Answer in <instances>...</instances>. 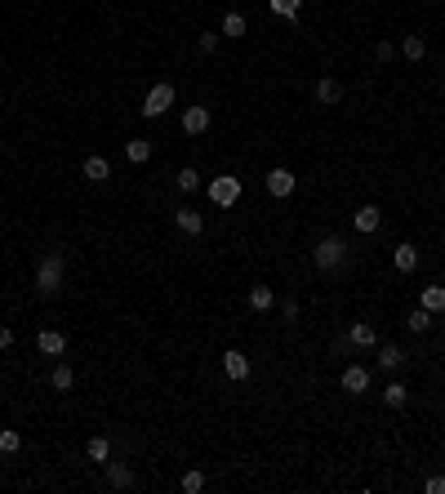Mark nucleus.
Instances as JSON below:
<instances>
[{
  "label": "nucleus",
  "instance_id": "nucleus-1",
  "mask_svg": "<svg viewBox=\"0 0 445 494\" xmlns=\"http://www.w3.org/2000/svg\"><path fill=\"white\" fill-rule=\"evenodd\" d=\"M36 290L45 294V299H54V294L63 290V254H45L36 267Z\"/></svg>",
  "mask_w": 445,
  "mask_h": 494
},
{
  "label": "nucleus",
  "instance_id": "nucleus-2",
  "mask_svg": "<svg viewBox=\"0 0 445 494\" xmlns=\"http://www.w3.org/2000/svg\"><path fill=\"white\" fill-rule=\"evenodd\" d=\"M205 196L218 205V209H232L236 201H241V178H232V174H218L205 183Z\"/></svg>",
  "mask_w": 445,
  "mask_h": 494
},
{
  "label": "nucleus",
  "instance_id": "nucleus-3",
  "mask_svg": "<svg viewBox=\"0 0 445 494\" xmlns=\"http://www.w3.org/2000/svg\"><path fill=\"white\" fill-rule=\"evenodd\" d=\"M343 259H347V241H343V236H325V241L312 249V263L321 267V272H334V267H343Z\"/></svg>",
  "mask_w": 445,
  "mask_h": 494
},
{
  "label": "nucleus",
  "instance_id": "nucleus-4",
  "mask_svg": "<svg viewBox=\"0 0 445 494\" xmlns=\"http://www.w3.org/2000/svg\"><path fill=\"white\" fill-rule=\"evenodd\" d=\"M174 107V85H151V89H147V98H143V116L147 121H156V116H165V111H170Z\"/></svg>",
  "mask_w": 445,
  "mask_h": 494
},
{
  "label": "nucleus",
  "instance_id": "nucleus-5",
  "mask_svg": "<svg viewBox=\"0 0 445 494\" xmlns=\"http://www.w3.org/2000/svg\"><path fill=\"white\" fill-rule=\"evenodd\" d=\"M343 392H352V397H365L370 392V370L365 365H347L343 370Z\"/></svg>",
  "mask_w": 445,
  "mask_h": 494
},
{
  "label": "nucleus",
  "instance_id": "nucleus-6",
  "mask_svg": "<svg viewBox=\"0 0 445 494\" xmlns=\"http://www.w3.org/2000/svg\"><path fill=\"white\" fill-rule=\"evenodd\" d=\"M222 374H227L232 378V383H241V378H249V357H245V352H222Z\"/></svg>",
  "mask_w": 445,
  "mask_h": 494
},
{
  "label": "nucleus",
  "instance_id": "nucleus-7",
  "mask_svg": "<svg viewBox=\"0 0 445 494\" xmlns=\"http://www.w3.org/2000/svg\"><path fill=\"white\" fill-rule=\"evenodd\" d=\"M210 130V107H183V134H205Z\"/></svg>",
  "mask_w": 445,
  "mask_h": 494
},
{
  "label": "nucleus",
  "instance_id": "nucleus-8",
  "mask_svg": "<svg viewBox=\"0 0 445 494\" xmlns=\"http://www.w3.org/2000/svg\"><path fill=\"white\" fill-rule=\"evenodd\" d=\"M347 338H352V347H379V330L370 326V321H352V330H347Z\"/></svg>",
  "mask_w": 445,
  "mask_h": 494
},
{
  "label": "nucleus",
  "instance_id": "nucleus-9",
  "mask_svg": "<svg viewBox=\"0 0 445 494\" xmlns=\"http://www.w3.org/2000/svg\"><path fill=\"white\" fill-rule=\"evenodd\" d=\"M36 347H40V357H63L67 352V338L58 330H40L36 334Z\"/></svg>",
  "mask_w": 445,
  "mask_h": 494
},
{
  "label": "nucleus",
  "instance_id": "nucleus-10",
  "mask_svg": "<svg viewBox=\"0 0 445 494\" xmlns=\"http://www.w3.org/2000/svg\"><path fill=\"white\" fill-rule=\"evenodd\" d=\"M268 192H272V196H289V192H294V169L276 165L272 174H268Z\"/></svg>",
  "mask_w": 445,
  "mask_h": 494
},
{
  "label": "nucleus",
  "instance_id": "nucleus-11",
  "mask_svg": "<svg viewBox=\"0 0 445 494\" xmlns=\"http://www.w3.org/2000/svg\"><path fill=\"white\" fill-rule=\"evenodd\" d=\"M379 223H383L379 205H361L356 214H352V228H356V232H379Z\"/></svg>",
  "mask_w": 445,
  "mask_h": 494
},
{
  "label": "nucleus",
  "instance_id": "nucleus-12",
  "mask_svg": "<svg viewBox=\"0 0 445 494\" xmlns=\"http://www.w3.org/2000/svg\"><path fill=\"white\" fill-rule=\"evenodd\" d=\"M419 307H427L432 316H445V285H423Z\"/></svg>",
  "mask_w": 445,
  "mask_h": 494
},
{
  "label": "nucleus",
  "instance_id": "nucleus-13",
  "mask_svg": "<svg viewBox=\"0 0 445 494\" xmlns=\"http://www.w3.org/2000/svg\"><path fill=\"white\" fill-rule=\"evenodd\" d=\"M316 103H325V107H334V103H343V85L339 80H316Z\"/></svg>",
  "mask_w": 445,
  "mask_h": 494
},
{
  "label": "nucleus",
  "instance_id": "nucleus-14",
  "mask_svg": "<svg viewBox=\"0 0 445 494\" xmlns=\"http://www.w3.org/2000/svg\"><path fill=\"white\" fill-rule=\"evenodd\" d=\"M174 223H178V232H187V236H201L205 232V218L196 214V209H178Z\"/></svg>",
  "mask_w": 445,
  "mask_h": 494
},
{
  "label": "nucleus",
  "instance_id": "nucleus-15",
  "mask_svg": "<svg viewBox=\"0 0 445 494\" xmlns=\"http://www.w3.org/2000/svg\"><path fill=\"white\" fill-rule=\"evenodd\" d=\"M392 267H396V272H414V267H419V249H414V245H396L392 249Z\"/></svg>",
  "mask_w": 445,
  "mask_h": 494
},
{
  "label": "nucleus",
  "instance_id": "nucleus-16",
  "mask_svg": "<svg viewBox=\"0 0 445 494\" xmlns=\"http://www.w3.org/2000/svg\"><path fill=\"white\" fill-rule=\"evenodd\" d=\"M401 361H406V352H401L396 343H379V370H401Z\"/></svg>",
  "mask_w": 445,
  "mask_h": 494
},
{
  "label": "nucleus",
  "instance_id": "nucleus-17",
  "mask_svg": "<svg viewBox=\"0 0 445 494\" xmlns=\"http://www.w3.org/2000/svg\"><path fill=\"white\" fill-rule=\"evenodd\" d=\"M107 486L111 490H130L134 486V472L125 468V463H107Z\"/></svg>",
  "mask_w": 445,
  "mask_h": 494
},
{
  "label": "nucleus",
  "instance_id": "nucleus-18",
  "mask_svg": "<svg viewBox=\"0 0 445 494\" xmlns=\"http://www.w3.org/2000/svg\"><path fill=\"white\" fill-rule=\"evenodd\" d=\"M249 307H254V312H272V307H276L272 285H254V290H249Z\"/></svg>",
  "mask_w": 445,
  "mask_h": 494
},
{
  "label": "nucleus",
  "instance_id": "nucleus-19",
  "mask_svg": "<svg viewBox=\"0 0 445 494\" xmlns=\"http://www.w3.org/2000/svg\"><path fill=\"white\" fill-rule=\"evenodd\" d=\"M245 32H249L245 13H222V36H227V40H241Z\"/></svg>",
  "mask_w": 445,
  "mask_h": 494
},
{
  "label": "nucleus",
  "instance_id": "nucleus-20",
  "mask_svg": "<svg viewBox=\"0 0 445 494\" xmlns=\"http://www.w3.org/2000/svg\"><path fill=\"white\" fill-rule=\"evenodd\" d=\"M432 312H427V307H414V312L406 316V330H414V334H427V330H432Z\"/></svg>",
  "mask_w": 445,
  "mask_h": 494
},
{
  "label": "nucleus",
  "instance_id": "nucleus-21",
  "mask_svg": "<svg viewBox=\"0 0 445 494\" xmlns=\"http://www.w3.org/2000/svg\"><path fill=\"white\" fill-rule=\"evenodd\" d=\"M72 383H76L72 365H54V374H49V388H54V392H72Z\"/></svg>",
  "mask_w": 445,
  "mask_h": 494
},
{
  "label": "nucleus",
  "instance_id": "nucleus-22",
  "mask_svg": "<svg viewBox=\"0 0 445 494\" xmlns=\"http://www.w3.org/2000/svg\"><path fill=\"white\" fill-rule=\"evenodd\" d=\"M125 156H130L134 165H143V161H151V143L147 138H130V143H125Z\"/></svg>",
  "mask_w": 445,
  "mask_h": 494
},
{
  "label": "nucleus",
  "instance_id": "nucleus-23",
  "mask_svg": "<svg viewBox=\"0 0 445 494\" xmlns=\"http://www.w3.org/2000/svg\"><path fill=\"white\" fill-rule=\"evenodd\" d=\"M85 178H89V183H107V178H111V165H107L103 156H89V161H85Z\"/></svg>",
  "mask_w": 445,
  "mask_h": 494
},
{
  "label": "nucleus",
  "instance_id": "nucleus-24",
  "mask_svg": "<svg viewBox=\"0 0 445 494\" xmlns=\"http://www.w3.org/2000/svg\"><path fill=\"white\" fill-rule=\"evenodd\" d=\"M85 455H89L94 463H107V459H111V441H107V436H89Z\"/></svg>",
  "mask_w": 445,
  "mask_h": 494
},
{
  "label": "nucleus",
  "instance_id": "nucleus-25",
  "mask_svg": "<svg viewBox=\"0 0 445 494\" xmlns=\"http://www.w3.org/2000/svg\"><path fill=\"white\" fill-rule=\"evenodd\" d=\"M401 54H406V58H410V63H419V58H423V54H427V45H423V36H406V40H401Z\"/></svg>",
  "mask_w": 445,
  "mask_h": 494
},
{
  "label": "nucleus",
  "instance_id": "nucleus-26",
  "mask_svg": "<svg viewBox=\"0 0 445 494\" xmlns=\"http://www.w3.org/2000/svg\"><path fill=\"white\" fill-rule=\"evenodd\" d=\"M406 401H410V392L401 388V383H387V388H383V405H392V410H401Z\"/></svg>",
  "mask_w": 445,
  "mask_h": 494
},
{
  "label": "nucleus",
  "instance_id": "nucleus-27",
  "mask_svg": "<svg viewBox=\"0 0 445 494\" xmlns=\"http://www.w3.org/2000/svg\"><path fill=\"white\" fill-rule=\"evenodd\" d=\"M276 18H299V9H303V0H268Z\"/></svg>",
  "mask_w": 445,
  "mask_h": 494
},
{
  "label": "nucleus",
  "instance_id": "nucleus-28",
  "mask_svg": "<svg viewBox=\"0 0 445 494\" xmlns=\"http://www.w3.org/2000/svg\"><path fill=\"white\" fill-rule=\"evenodd\" d=\"M174 183H178V192H187V196L201 192V174H196V169H183V174H178Z\"/></svg>",
  "mask_w": 445,
  "mask_h": 494
},
{
  "label": "nucleus",
  "instance_id": "nucleus-29",
  "mask_svg": "<svg viewBox=\"0 0 445 494\" xmlns=\"http://www.w3.org/2000/svg\"><path fill=\"white\" fill-rule=\"evenodd\" d=\"M0 450H5V455H18V450H23V436L13 432V428H5V432H0Z\"/></svg>",
  "mask_w": 445,
  "mask_h": 494
},
{
  "label": "nucleus",
  "instance_id": "nucleus-30",
  "mask_svg": "<svg viewBox=\"0 0 445 494\" xmlns=\"http://www.w3.org/2000/svg\"><path fill=\"white\" fill-rule=\"evenodd\" d=\"M178 486H183L187 494H201V490H205V476H201V472H183V481H178Z\"/></svg>",
  "mask_w": 445,
  "mask_h": 494
},
{
  "label": "nucleus",
  "instance_id": "nucleus-31",
  "mask_svg": "<svg viewBox=\"0 0 445 494\" xmlns=\"http://www.w3.org/2000/svg\"><path fill=\"white\" fill-rule=\"evenodd\" d=\"M374 58H379V63H392V58H396V45H392V40H379V49H374Z\"/></svg>",
  "mask_w": 445,
  "mask_h": 494
},
{
  "label": "nucleus",
  "instance_id": "nucleus-32",
  "mask_svg": "<svg viewBox=\"0 0 445 494\" xmlns=\"http://www.w3.org/2000/svg\"><path fill=\"white\" fill-rule=\"evenodd\" d=\"M423 490H427V494H445V476H427Z\"/></svg>",
  "mask_w": 445,
  "mask_h": 494
},
{
  "label": "nucleus",
  "instance_id": "nucleus-33",
  "mask_svg": "<svg viewBox=\"0 0 445 494\" xmlns=\"http://www.w3.org/2000/svg\"><path fill=\"white\" fill-rule=\"evenodd\" d=\"M201 49L214 54V49H218V36H214V32H201Z\"/></svg>",
  "mask_w": 445,
  "mask_h": 494
},
{
  "label": "nucleus",
  "instance_id": "nucleus-34",
  "mask_svg": "<svg viewBox=\"0 0 445 494\" xmlns=\"http://www.w3.org/2000/svg\"><path fill=\"white\" fill-rule=\"evenodd\" d=\"M281 316H285V321H294V316H299V303H294V299H285V303H281Z\"/></svg>",
  "mask_w": 445,
  "mask_h": 494
},
{
  "label": "nucleus",
  "instance_id": "nucleus-35",
  "mask_svg": "<svg viewBox=\"0 0 445 494\" xmlns=\"http://www.w3.org/2000/svg\"><path fill=\"white\" fill-rule=\"evenodd\" d=\"M0 347H13V330L9 326H0Z\"/></svg>",
  "mask_w": 445,
  "mask_h": 494
}]
</instances>
